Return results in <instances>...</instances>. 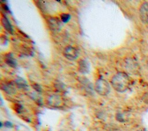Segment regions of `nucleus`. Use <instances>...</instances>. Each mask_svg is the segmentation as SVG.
<instances>
[{
  "label": "nucleus",
  "mask_w": 148,
  "mask_h": 131,
  "mask_svg": "<svg viewBox=\"0 0 148 131\" xmlns=\"http://www.w3.org/2000/svg\"><path fill=\"white\" fill-rule=\"evenodd\" d=\"M131 80L129 76L124 72H119L112 78L111 84L113 88L120 92H125L130 85Z\"/></svg>",
  "instance_id": "1"
},
{
  "label": "nucleus",
  "mask_w": 148,
  "mask_h": 131,
  "mask_svg": "<svg viewBox=\"0 0 148 131\" xmlns=\"http://www.w3.org/2000/svg\"><path fill=\"white\" fill-rule=\"evenodd\" d=\"M95 91L100 95H107L110 90L109 84L104 79H98L96 81L94 86Z\"/></svg>",
  "instance_id": "2"
},
{
  "label": "nucleus",
  "mask_w": 148,
  "mask_h": 131,
  "mask_svg": "<svg viewBox=\"0 0 148 131\" xmlns=\"http://www.w3.org/2000/svg\"><path fill=\"white\" fill-rule=\"evenodd\" d=\"M63 54L69 60L76 59L79 55V53L76 48L71 46H68L65 48Z\"/></svg>",
  "instance_id": "3"
},
{
  "label": "nucleus",
  "mask_w": 148,
  "mask_h": 131,
  "mask_svg": "<svg viewBox=\"0 0 148 131\" xmlns=\"http://www.w3.org/2000/svg\"><path fill=\"white\" fill-rule=\"evenodd\" d=\"M139 17L142 23H148V2L143 3L139 8Z\"/></svg>",
  "instance_id": "4"
},
{
  "label": "nucleus",
  "mask_w": 148,
  "mask_h": 131,
  "mask_svg": "<svg viewBox=\"0 0 148 131\" xmlns=\"http://www.w3.org/2000/svg\"><path fill=\"white\" fill-rule=\"evenodd\" d=\"M48 104L53 107H60L62 103V100L61 98L57 95H50L47 99Z\"/></svg>",
  "instance_id": "5"
},
{
  "label": "nucleus",
  "mask_w": 148,
  "mask_h": 131,
  "mask_svg": "<svg viewBox=\"0 0 148 131\" xmlns=\"http://www.w3.org/2000/svg\"><path fill=\"white\" fill-rule=\"evenodd\" d=\"M47 22H48L49 26L51 29L54 31L60 30L61 28V23L60 22V20L57 18H54V17L50 18L48 20Z\"/></svg>",
  "instance_id": "6"
},
{
  "label": "nucleus",
  "mask_w": 148,
  "mask_h": 131,
  "mask_svg": "<svg viewBox=\"0 0 148 131\" xmlns=\"http://www.w3.org/2000/svg\"><path fill=\"white\" fill-rule=\"evenodd\" d=\"M79 71L83 74L88 73L90 70L89 63L85 59H80L78 62Z\"/></svg>",
  "instance_id": "7"
},
{
  "label": "nucleus",
  "mask_w": 148,
  "mask_h": 131,
  "mask_svg": "<svg viewBox=\"0 0 148 131\" xmlns=\"http://www.w3.org/2000/svg\"><path fill=\"white\" fill-rule=\"evenodd\" d=\"M1 89L8 94H14L16 92L14 85L12 82L2 84Z\"/></svg>",
  "instance_id": "8"
},
{
  "label": "nucleus",
  "mask_w": 148,
  "mask_h": 131,
  "mask_svg": "<svg viewBox=\"0 0 148 131\" xmlns=\"http://www.w3.org/2000/svg\"><path fill=\"white\" fill-rule=\"evenodd\" d=\"M1 22H2V24L4 28L9 33H13V28H12V25L10 24V23L9 21V20H8V18H6L5 17H2L1 18Z\"/></svg>",
  "instance_id": "9"
},
{
  "label": "nucleus",
  "mask_w": 148,
  "mask_h": 131,
  "mask_svg": "<svg viewBox=\"0 0 148 131\" xmlns=\"http://www.w3.org/2000/svg\"><path fill=\"white\" fill-rule=\"evenodd\" d=\"M15 83H16V84L17 85V86L20 88L26 89L28 88V84H27L26 81L21 77H18L16 80Z\"/></svg>",
  "instance_id": "10"
},
{
  "label": "nucleus",
  "mask_w": 148,
  "mask_h": 131,
  "mask_svg": "<svg viewBox=\"0 0 148 131\" xmlns=\"http://www.w3.org/2000/svg\"><path fill=\"white\" fill-rule=\"evenodd\" d=\"M5 61L6 63L12 68H15L17 65L16 60L13 58L12 55L10 54H8L6 55Z\"/></svg>",
  "instance_id": "11"
},
{
  "label": "nucleus",
  "mask_w": 148,
  "mask_h": 131,
  "mask_svg": "<svg viewBox=\"0 0 148 131\" xmlns=\"http://www.w3.org/2000/svg\"><path fill=\"white\" fill-rule=\"evenodd\" d=\"M61 18L62 22L67 23L71 18V15L67 13H63L61 15Z\"/></svg>",
  "instance_id": "12"
},
{
  "label": "nucleus",
  "mask_w": 148,
  "mask_h": 131,
  "mask_svg": "<svg viewBox=\"0 0 148 131\" xmlns=\"http://www.w3.org/2000/svg\"><path fill=\"white\" fill-rule=\"evenodd\" d=\"M23 109V107L21 105L19 104H16L14 105V110L17 113H20L22 110Z\"/></svg>",
  "instance_id": "13"
},
{
  "label": "nucleus",
  "mask_w": 148,
  "mask_h": 131,
  "mask_svg": "<svg viewBox=\"0 0 148 131\" xmlns=\"http://www.w3.org/2000/svg\"><path fill=\"white\" fill-rule=\"evenodd\" d=\"M116 119L119 122H124V118L123 117V115L120 113H117L116 114Z\"/></svg>",
  "instance_id": "14"
},
{
  "label": "nucleus",
  "mask_w": 148,
  "mask_h": 131,
  "mask_svg": "<svg viewBox=\"0 0 148 131\" xmlns=\"http://www.w3.org/2000/svg\"><path fill=\"white\" fill-rule=\"evenodd\" d=\"M142 100L145 103L148 104V92H146L143 95L142 97Z\"/></svg>",
  "instance_id": "15"
},
{
  "label": "nucleus",
  "mask_w": 148,
  "mask_h": 131,
  "mask_svg": "<svg viewBox=\"0 0 148 131\" xmlns=\"http://www.w3.org/2000/svg\"><path fill=\"white\" fill-rule=\"evenodd\" d=\"M32 87H33V88L36 91H38V92H41V88H40V87L38 85V84H34L33 85H32Z\"/></svg>",
  "instance_id": "16"
},
{
  "label": "nucleus",
  "mask_w": 148,
  "mask_h": 131,
  "mask_svg": "<svg viewBox=\"0 0 148 131\" xmlns=\"http://www.w3.org/2000/svg\"><path fill=\"white\" fill-rule=\"evenodd\" d=\"M4 125H5V126H6L7 128H12L13 126L12 123L9 121H6L4 123Z\"/></svg>",
  "instance_id": "17"
},
{
  "label": "nucleus",
  "mask_w": 148,
  "mask_h": 131,
  "mask_svg": "<svg viewBox=\"0 0 148 131\" xmlns=\"http://www.w3.org/2000/svg\"><path fill=\"white\" fill-rule=\"evenodd\" d=\"M139 131H147L146 130H139Z\"/></svg>",
  "instance_id": "18"
}]
</instances>
